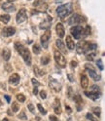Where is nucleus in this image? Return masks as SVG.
I'll list each match as a JSON object with an SVG mask.
<instances>
[{
	"label": "nucleus",
	"instance_id": "nucleus-26",
	"mask_svg": "<svg viewBox=\"0 0 105 121\" xmlns=\"http://www.w3.org/2000/svg\"><path fill=\"white\" fill-rule=\"evenodd\" d=\"M40 52H41V47L38 44H34L33 45V53L34 54H39Z\"/></svg>",
	"mask_w": 105,
	"mask_h": 121
},
{
	"label": "nucleus",
	"instance_id": "nucleus-32",
	"mask_svg": "<svg viewBox=\"0 0 105 121\" xmlns=\"http://www.w3.org/2000/svg\"><path fill=\"white\" fill-rule=\"evenodd\" d=\"M89 34H91V27H89V26H87L85 29V36L89 35Z\"/></svg>",
	"mask_w": 105,
	"mask_h": 121
},
{
	"label": "nucleus",
	"instance_id": "nucleus-44",
	"mask_svg": "<svg viewBox=\"0 0 105 121\" xmlns=\"http://www.w3.org/2000/svg\"><path fill=\"white\" fill-rule=\"evenodd\" d=\"M65 108H66V110H67V112H68V113H71V108L68 107V105H66Z\"/></svg>",
	"mask_w": 105,
	"mask_h": 121
},
{
	"label": "nucleus",
	"instance_id": "nucleus-4",
	"mask_svg": "<svg viewBox=\"0 0 105 121\" xmlns=\"http://www.w3.org/2000/svg\"><path fill=\"white\" fill-rule=\"evenodd\" d=\"M71 34L75 39H82V37L85 36V29L82 27L81 26H75L71 28Z\"/></svg>",
	"mask_w": 105,
	"mask_h": 121
},
{
	"label": "nucleus",
	"instance_id": "nucleus-30",
	"mask_svg": "<svg viewBox=\"0 0 105 121\" xmlns=\"http://www.w3.org/2000/svg\"><path fill=\"white\" fill-rule=\"evenodd\" d=\"M92 92H94V93H100V90L98 88V86L97 85H93L92 87Z\"/></svg>",
	"mask_w": 105,
	"mask_h": 121
},
{
	"label": "nucleus",
	"instance_id": "nucleus-17",
	"mask_svg": "<svg viewBox=\"0 0 105 121\" xmlns=\"http://www.w3.org/2000/svg\"><path fill=\"white\" fill-rule=\"evenodd\" d=\"M9 82L11 83V84H14V85L18 84V83L20 82V75L17 74V73L12 74L10 76V78H9Z\"/></svg>",
	"mask_w": 105,
	"mask_h": 121
},
{
	"label": "nucleus",
	"instance_id": "nucleus-5",
	"mask_svg": "<svg viewBox=\"0 0 105 121\" xmlns=\"http://www.w3.org/2000/svg\"><path fill=\"white\" fill-rule=\"evenodd\" d=\"M85 67H86V69H87L88 73L89 74V76H91L94 81H99V80H100L101 76H100V75L95 71L94 67H93L92 65H89V64H86V65H85Z\"/></svg>",
	"mask_w": 105,
	"mask_h": 121
},
{
	"label": "nucleus",
	"instance_id": "nucleus-15",
	"mask_svg": "<svg viewBox=\"0 0 105 121\" xmlns=\"http://www.w3.org/2000/svg\"><path fill=\"white\" fill-rule=\"evenodd\" d=\"M54 110H55V113L56 114H61V102L59 100L57 99L55 100V103H54Z\"/></svg>",
	"mask_w": 105,
	"mask_h": 121
},
{
	"label": "nucleus",
	"instance_id": "nucleus-12",
	"mask_svg": "<svg viewBox=\"0 0 105 121\" xmlns=\"http://www.w3.org/2000/svg\"><path fill=\"white\" fill-rule=\"evenodd\" d=\"M16 32V29L12 26H8V27H5L3 30H2V35L3 36H6V37H9V36H12L15 34Z\"/></svg>",
	"mask_w": 105,
	"mask_h": 121
},
{
	"label": "nucleus",
	"instance_id": "nucleus-2",
	"mask_svg": "<svg viewBox=\"0 0 105 121\" xmlns=\"http://www.w3.org/2000/svg\"><path fill=\"white\" fill-rule=\"evenodd\" d=\"M94 49H96V44L91 43L89 41H85V40L80 41L76 46V51L78 54H85L88 51H92Z\"/></svg>",
	"mask_w": 105,
	"mask_h": 121
},
{
	"label": "nucleus",
	"instance_id": "nucleus-40",
	"mask_svg": "<svg viewBox=\"0 0 105 121\" xmlns=\"http://www.w3.org/2000/svg\"><path fill=\"white\" fill-rule=\"evenodd\" d=\"M5 99H6L7 103H10V102H11V98H10L9 96H7V95H5Z\"/></svg>",
	"mask_w": 105,
	"mask_h": 121
},
{
	"label": "nucleus",
	"instance_id": "nucleus-13",
	"mask_svg": "<svg viewBox=\"0 0 105 121\" xmlns=\"http://www.w3.org/2000/svg\"><path fill=\"white\" fill-rule=\"evenodd\" d=\"M2 9L6 12H14L15 10H16V8H15V6L12 4V2H6V3H3L2 4Z\"/></svg>",
	"mask_w": 105,
	"mask_h": 121
},
{
	"label": "nucleus",
	"instance_id": "nucleus-41",
	"mask_svg": "<svg viewBox=\"0 0 105 121\" xmlns=\"http://www.w3.org/2000/svg\"><path fill=\"white\" fill-rule=\"evenodd\" d=\"M34 72H35V74H38L39 73V69L37 66H34Z\"/></svg>",
	"mask_w": 105,
	"mask_h": 121
},
{
	"label": "nucleus",
	"instance_id": "nucleus-34",
	"mask_svg": "<svg viewBox=\"0 0 105 121\" xmlns=\"http://www.w3.org/2000/svg\"><path fill=\"white\" fill-rule=\"evenodd\" d=\"M40 96H41V98H42L43 100H45V99L47 98V93L43 90V91H41V92H40Z\"/></svg>",
	"mask_w": 105,
	"mask_h": 121
},
{
	"label": "nucleus",
	"instance_id": "nucleus-10",
	"mask_svg": "<svg viewBox=\"0 0 105 121\" xmlns=\"http://www.w3.org/2000/svg\"><path fill=\"white\" fill-rule=\"evenodd\" d=\"M27 19V15H26V10L24 8H22L19 11L17 14V22L18 24H21Z\"/></svg>",
	"mask_w": 105,
	"mask_h": 121
},
{
	"label": "nucleus",
	"instance_id": "nucleus-23",
	"mask_svg": "<svg viewBox=\"0 0 105 121\" xmlns=\"http://www.w3.org/2000/svg\"><path fill=\"white\" fill-rule=\"evenodd\" d=\"M50 56L49 55H45V56H43L42 57V59H41V63H42V65H48L49 63H50Z\"/></svg>",
	"mask_w": 105,
	"mask_h": 121
},
{
	"label": "nucleus",
	"instance_id": "nucleus-21",
	"mask_svg": "<svg viewBox=\"0 0 105 121\" xmlns=\"http://www.w3.org/2000/svg\"><path fill=\"white\" fill-rule=\"evenodd\" d=\"M2 57H3V59L5 60H9V59L11 57V51L8 48L3 49V51H2Z\"/></svg>",
	"mask_w": 105,
	"mask_h": 121
},
{
	"label": "nucleus",
	"instance_id": "nucleus-6",
	"mask_svg": "<svg viewBox=\"0 0 105 121\" xmlns=\"http://www.w3.org/2000/svg\"><path fill=\"white\" fill-rule=\"evenodd\" d=\"M86 22V19L81 16V15H78V14H74L73 16H71L68 20V25L70 26H73V25H79V24H82V22Z\"/></svg>",
	"mask_w": 105,
	"mask_h": 121
},
{
	"label": "nucleus",
	"instance_id": "nucleus-25",
	"mask_svg": "<svg viewBox=\"0 0 105 121\" xmlns=\"http://www.w3.org/2000/svg\"><path fill=\"white\" fill-rule=\"evenodd\" d=\"M19 109H20V105H19V104H18L17 102H14L13 104H12V110H13L14 112H18Z\"/></svg>",
	"mask_w": 105,
	"mask_h": 121
},
{
	"label": "nucleus",
	"instance_id": "nucleus-22",
	"mask_svg": "<svg viewBox=\"0 0 105 121\" xmlns=\"http://www.w3.org/2000/svg\"><path fill=\"white\" fill-rule=\"evenodd\" d=\"M0 21H1L2 22H4V24H7V22L10 21V16L8 14L1 15V16H0Z\"/></svg>",
	"mask_w": 105,
	"mask_h": 121
},
{
	"label": "nucleus",
	"instance_id": "nucleus-42",
	"mask_svg": "<svg viewBox=\"0 0 105 121\" xmlns=\"http://www.w3.org/2000/svg\"><path fill=\"white\" fill-rule=\"evenodd\" d=\"M33 94H34V95H37V94H38V89H37V87H34Z\"/></svg>",
	"mask_w": 105,
	"mask_h": 121
},
{
	"label": "nucleus",
	"instance_id": "nucleus-38",
	"mask_svg": "<svg viewBox=\"0 0 105 121\" xmlns=\"http://www.w3.org/2000/svg\"><path fill=\"white\" fill-rule=\"evenodd\" d=\"M50 121H58L57 117H56L55 115H51L50 116Z\"/></svg>",
	"mask_w": 105,
	"mask_h": 121
},
{
	"label": "nucleus",
	"instance_id": "nucleus-39",
	"mask_svg": "<svg viewBox=\"0 0 105 121\" xmlns=\"http://www.w3.org/2000/svg\"><path fill=\"white\" fill-rule=\"evenodd\" d=\"M93 58H94V55H93V54H91V55L87 56V59H88L89 60H93Z\"/></svg>",
	"mask_w": 105,
	"mask_h": 121
},
{
	"label": "nucleus",
	"instance_id": "nucleus-7",
	"mask_svg": "<svg viewBox=\"0 0 105 121\" xmlns=\"http://www.w3.org/2000/svg\"><path fill=\"white\" fill-rule=\"evenodd\" d=\"M54 54H55V60H56L57 64L61 67H65L66 66V60H65L64 56L59 51H55Z\"/></svg>",
	"mask_w": 105,
	"mask_h": 121
},
{
	"label": "nucleus",
	"instance_id": "nucleus-29",
	"mask_svg": "<svg viewBox=\"0 0 105 121\" xmlns=\"http://www.w3.org/2000/svg\"><path fill=\"white\" fill-rule=\"evenodd\" d=\"M37 108H38L39 111H40V112L42 113V114H46V113H47V111H46V110H45V109H44V108L42 107V104H37Z\"/></svg>",
	"mask_w": 105,
	"mask_h": 121
},
{
	"label": "nucleus",
	"instance_id": "nucleus-28",
	"mask_svg": "<svg viewBox=\"0 0 105 121\" xmlns=\"http://www.w3.org/2000/svg\"><path fill=\"white\" fill-rule=\"evenodd\" d=\"M93 113L97 116V117H100V108H93Z\"/></svg>",
	"mask_w": 105,
	"mask_h": 121
},
{
	"label": "nucleus",
	"instance_id": "nucleus-3",
	"mask_svg": "<svg viewBox=\"0 0 105 121\" xmlns=\"http://www.w3.org/2000/svg\"><path fill=\"white\" fill-rule=\"evenodd\" d=\"M72 12V6L70 3H66L63 5H61L59 7H57V14L59 18H66L68 15H70Z\"/></svg>",
	"mask_w": 105,
	"mask_h": 121
},
{
	"label": "nucleus",
	"instance_id": "nucleus-47",
	"mask_svg": "<svg viewBox=\"0 0 105 121\" xmlns=\"http://www.w3.org/2000/svg\"><path fill=\"white\" fill-rule=\"evenodd\" d=\"M13 1H15V0H8V2H13Z\"/></svg>",
	"mask_w": 105,
	"mask_h": 121
},
{
	"label": "nucleus",
	"instance_id": "nucleus-11",
	"mask_svg": "<svg viewBox=\"0 0 105 121\" xmlns=\"http://www.w3.org/2000/svg\"><path fill=\"white\" fill-rule=\"evenodd\" d=\"M50 87L52 89H54L56 92H59L61 90V83H58L57 80L55 79H50Z\"/></svg>",
	"mask_w": 105,
	"mask_h": 121
},
{
	"label": "nucleus",
	"instance_id": "nucleus-20",
	"mask_svg": "<svg viewBox=\"0 0 105 121\" xmlns=\"http://www.w3.org/2000/svg\"><path fill=\"white\" fill-rule=\"evenodd\" d=\"M56 44H57V47L59 50H61V52L66 53V48H65L64 43L62 42V40H61V39H57V42H56Z\"/></svg>",
	"mask_w": 105,
	"mask_h": 121
},
{
	"label": "nucleus",
	"instance_id": "nucleus-43",
	"mask_svg": "<svg viewBox=\"0 0 105 121\" xmlns=\"http://www.w3.org/2000/svg\"><path fill=\"white\" fill-rule=\"evenodd\" d=\"M71 65L74 67V66H76L77 65V62H75V60H72L71 62Z\"/></svg>",
	"mask_w": 105,
	"mask_h": 121
},
{
	"label": "nucleus",
	"instance_id": "nucleus-18",
	"mask_svg": "<svg viewBox=\"0 0 105 121\" xmlns=\"http://www.w3.org/2000/svg\"><path fill=\"white\" fill-rule=\"evenodd\" d=\"M66 45H67V48L69 50H73L75 48V42L73 41L71 36H69V35L66 37Z\"/></svg>",
	"mask_w": 105,
	"mask_h": 121
},
{
	"label": "nucleus",
	"instance_id": "nucleus-27",
	"mask_svg": "<svg viewBox=\"0 0 105 121\" xmlns=\"http://www.w3.org/2000/svg\"><path fill=\"white\" fill-rule=\"evenodd\" d=\"M17 100H18L19 102L24 103V102H25V96L22 95V94H18V95H17Z\"/></svg>",
	"mask_w": 105,
	"mask_h": 121
},
{
	"label": "nucleus",
	"instance_id": "nucleus-31",
	"mask_svg": "<svg viewBox=\"0 0 105 121\" xmlns=\"http://www.w3.org/2000/svg\"><path fill=\"white\" fill-rule=\"evenodd\" d=\"M86 117H87V119H89V120H91V121H97L96 119H94V117L93 116V114H92V113H87V115H86Z\"/></svg>",
	"mask_w": 105,
	"mask_h": 121
},
{
	"label": "nucleus",
	"instance_id": "nucleus-16",
	"mask_svg": "<svg viewBox=\"0 0 105 121\" xmlns=\"http://www.w3.org/2000/svg\"><path fill=\"white\" fill-rule=\"evenodd\" d=\"M88 98H89V99H92V100H93V101H95V100H97L98 98L100 97V93H94V92H86L84 93Z\"/></svg>",
	"mask_w": 105,
	"mask_h": 121
},
{
	"label": "nucleus",
	"instance_id": "nucleus-36",
	"mask_svg": "<svg viewBox=\"0 0 105 121\" xmlns=\"http://www.w3.org/2000/svg\"><path fill=\"white\" fill-rule=\"evenodd\" d=\"M19 118H20V119H22V120H25V119H26V115H25V113H24V111H22V112L20 113V114L19 115Z\"/></svg>",
	"mask_w": 105,
	"mask_h": 121
},
{
	"label": "nucleus",
	"instance_id": "nucleus-19",
	"mask_svg": "<svg viewBox=\"0 0 105 121\" xmlns=\"http://www.w3.org/2000/svg\"><path fill=\"white\" fill-rule=\"evenodd\" d=\"M81 86H82L83 89H86L89 86V80H88V77L86 76L85 74L81 75Z\"/></svg>",
	"mask_w": 105,
	"mask_h": 121
},
{
	"label": "nucleus",
	"instance_id": "nucleus-37",
	"mask_svg": "<svg viewBox=\"0 0 105 121\" xmlns=\"http://www.w3.org/2000/svg\"><path fill=\"white\" fill-rule=\"evenodd\" d=\"M31 82H32L33 84H34V87H38V86L40 85V83H39L38 81H36V79H34V78L31 80Z\"/></svg>",
	"mask_w": 105,
	"mask_h": 121
},
{
	"label": "nucleus",
	"instance_id": "nucleus-46",
	"mask_svg": "<svg viewBox=\"0 0 105 121\" xmlns=\"http://www.w3.org/2000/svg\"><path fill=\"white\" fill-rule=\"evenodd\" d=\"M2 121H9V120H8V119H7V118H4V119H3Z\"/></svg>",
	"mask_w": 105,
	"mask_h": 121
},
{
	"label": "nucleus",
	"instance_id": "nucleus-33",
	"mask_svg": "<svg viewBox=\"0 0 105 121\" xmlns=\"http://www.w3.org/2000/svg\"><path fill=\"white\" fill-rule=\"evenodd\" d=\"M96 65H97V66L99 67V69H100V70H103V69H104V67H103L102 62H101L100 60H97V62H96Z\"/></svg>",
	"mask_w": 105,
	"mask_h": 121
},
{
	"label": "nucleus",
	"instance_id": "nucleus-8",
	"mask_svg": "<svg viewBox=\"0 0 105 121\" xmlns=\"http://www.w3.org/2000/svg\"><path fill=\"white\" fill-rule=\"evenodd\" d=\"M51 38V31L48 29L45 31V33L41 36V43L43 45L44 48H48V44H49V40Z\"/></svg>",
	"mask_w": 105,
	"mask_h": 121
},
{
	"label": "nucleus",
	"instance_id": "nucleus-14",
	"mask_svg": "<svg viewBox=\"0 0 105 121\" xmlns=\"http://www.w3.org/2000/svg\"><path fill=\"white\" fill-rule=\"evenodd\" d=\"M56 31H57V34L58 35L59 38H62L64 36V26H62V24H57V26H56Z\"/></svg>",
	"mask_w": 105,
	"mask_h": 121
},
{
	"label": "nucleus",
	"instance_id": "nucleus-24",
	"mask_svg": "<svg viewBox=\"0 0 105 121\" xmlns=\"http://www.w3.org/2000/svg\"><path fill=\"white\" fill-rule=\"evenodd\" d=\"M50 26H51V24H50V22H43L42 24H40L39 27H40L41 29H47V28H49V27H50Z\"/></svg>",
	"mask_w": 105,
	"mask_h": 121
},
{
	"label": "nucleus",
	"instance_id": "nucleus-1",
	"mask_svg": "<svg viewBox=\"0 0 105 121\" xmlns=\"http://www.w3.org/2000/svg\"><path fill=\"white\" fill-rule=\"evenodd\" d=\"M15 48H16V50L20 53V55L22 57V59H24L25 64L28 65H30V64H31V55H30L29 50L26 47H24V45H21L20 43H19V42L15 43Z\"/></svg>",
	"mask_w": 105,
	"mask_h": 121
},
{
	"label": "nucleus",
	"instance_id": "nucleus-45",
	"mask_svg": "<svg viewBox=\"0 0 105 121\" xmlns=\"http://www.w3.org/2000/svg\"><path fill=\"white\" fill-rule=\"evenodd\" d=\"M68 77H69V80H70V81H73V79H72V76H71V75H68Z\"/></svg>",
	"mask_w": 105,
	"mask_h": 121
},
{
	"label": "nucleus",
	"instance_id": "nucleus-35",
	"mask_svg": "<svg viewBox=\"0 0 105 121\" xmlns=\"http://www.w3.org/2000/svg\"><path fill=\"white\" fill-rule=\"evenodd\" d=\"M27 108H28V109H29V110H30V112L34 113V105H33L32 104H29L27 105Z\"/></svg>",
	"mask_w": 105,
	"mask_h": 121
},
{
	"label": "nucleus",
	"instance_id": "nucleus-9",
	"mask_svg": "<svg viewBox=\"0 0 105 121\" xmlns=\"http://www.w3.org/2000/svg\"><path fill=\"white\" fill-rule=\"evenodd\" d=\"M33 6L36 8V10L38 11V12H45L47 9H48V5L45 3V2H43V1H41V0H38V1H35L34 3H33Z\"/></svg>",
	"mask_w": 105,
	"mask_h": 121
}]
</instances>
